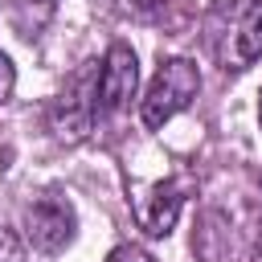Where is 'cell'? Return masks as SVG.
Returning <instances> with one entry per match:
<instances>
[{"instance_id":"obj_12","label":"cell","mask_w":262,"mask_h":262,"mask_svg":"<svg viewBox=\"0 0 262 262\" xmlns=\"http://www.w3.org/2000/svg\"><path fill=\"white\" fill-rule=\"evenodd\" d=\"M12 86H16V70H12V61H8V53L0 49V102L12 98Z\"/></svg>"},{"instance_id":"obj_5","label":"cell","mask_w":262,"mask_h":262,"mask_svg":"<svg viewBox=\"0 0 262 262\" xmlns=\"http://www.w3.org/2000/svg\"><path fill=\"white\" fill-rule=\"evenodd\" d=\"M74 229H78V213L74 205L61 196V192H37L29 205H25V242L41 254H61L70 242H74Z\"/></svg>"},{"instance_id":"obj_10","label":"cell","mask_w":262,"mask_h":262,"mask_svg":"<svg viewBox=\"0 0 262 262\" xmlns=\"http://www.w3.org/2000/svg\"><path fill=\"white\" fill-rule=\"evenodd\" d=\"M123 8L131 16H139V20H151V16H160L168 8V0H123Z\"/></svg>"},{"instance_id":"obj_7","label":"cell","mask_w":262,"mask_h":262,"mask_svg":"<svg viewBox=\"0 0 262 262\" xmlns=\"http://www.w3.org/2000/svg\"><path fill=\"white\" fill-rule=\"evenodd\" d=\"M135 86H139L135 49L127 41H115L98 61V111H106V115L127 111L131 98H135Z\"/></svg>"},{"instance_id":"obj_4","label":"cell","mask_w":262,"mask_h":262,"mask_svg":"<svg viewBox=\"0 0 262 262\" xmlns=\"http://www.w3.org/2000/svg\"><path fill=\"white\" fill-rule=\"evenodd\" d=\"M201 90V70L192 57H164L160 70L147 82V94L139 98V119L147 131H160L172 115H180Z\"/></svg>"},{"instance_id":"obj_3","label":"cell","mask_w":262,"mask_h":262,"mask_svg":"<svg viewBox=\"0 0 262 262\" xmlns=\"http://www.w3.org/2000/svg\"><path fill=\"white\" fill-rule=\"evenodd\" d=\"M94 115H98V61H82L66 78V86L49 98L45 123L57 143H82L94 131Z\"/></svg>"},{"instance_id":"obj_1","label":"cell","mask_w":262,"mask_h":262,"mask_svg":"<svg viewBox=\"0 0 262 262\" xmlns=\"http://www.w3.org/2000/svg\"><path fill=\"white\" fill-rule=\"evenodd\" d=\"M201 262H258L262 258V184L246 172L217 176L205 188L192 225Z\"/></svg>"},{"instance_id":"obj_9","label":"cell","mask_w":262,"mask_h":262,"mask_svg":"<svg viewBox=\"0 0 262 262\" xmlns=\"http://www.w3.org/2000/svg\"><path fill=\"white\" fill-rule=\"evenodd\" d=\"M0 262H29L25 242H20L12 229H4V225H0Z\"/></svg>"},{"instance_id":"obj_2","label":"cell","mask_w":262,"mask_h":262,"mask_svg":"<svg viewBox=\"0 0 262 262\" xmlns=\"http://www.w3.org/2000/svg\"><path fill=\"white\" fill-rule=\"evenodd\" d=\"M201 29L225 74H242L262 57V0H213Z\"/></svg>"},{"instance_id":"obj_14","label":"cell","mask_w":262,"mask_h":262,"mask_svg":"<svg viewBox=\"0 0 262 262\" xmlns=\"http://www.w3.org/2000/svg\"><path fill=\"white\" fill-rule=\"evenodd\" d=\"M0 4H8V0H0Z\"/></svg>"},{"instance_id":"obj_8","label":"cell","mask_w":262,"mask_h":262,"mask_svg":"<svg viewBox=\"0 0 262 262\" xmlns=\"http://www.w3.org/2000/svg\"><path fill=\"white\" fill-rule=\"evenodd\" d=\"M53 12H57V0H12V29L25 41H33L53 20Z\"/></svg>"},{"instance_id":"obj_11","label":"cell","mask_w":262,"mask_h":262,"mask_svg":"<svg viewBox=\"0 0 262 262\" xmlns=\"http://www.w3.org/2000/svg\"><path fill=\"white\" fill-rule=\"evenodd\" d=\"M106 262H156V258H151V254H147L143 246H135V242H127V246H115Z\"/></svg>"},{"instance_id":"obj_13","label":"cell","mask_w":262,"mask_h":262,"mask_svg":"<svg viewBox=\"0 0 262 262\" xmlns=\"http://www.w3.org/2000/svg\"><path fill=\"white\" fill-rule=\"evenodd\" d=\"M258 119H262V94H258Z\"/></svg>"},{"instance_id":"obj_6","label":"cell","mask_w":262,"mask_h":262,"mask_svg":"<svg viewBox=\"0 0 262 262\" xmlns=\"http://www.w3.org/2000/svg\"><path fill=\"white\" fill-rule=\"evenodd\" d=\"M192 180L188 176H164V180H151L143 188L131 192V213H135V225L147 233V237H168L176 217H180V205L188 196Z\"/></svg>"}]
</instances>
